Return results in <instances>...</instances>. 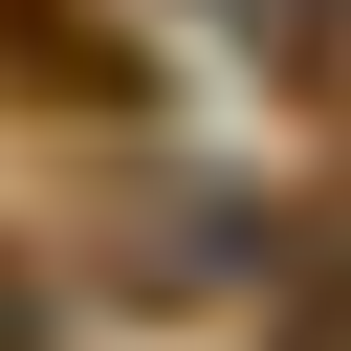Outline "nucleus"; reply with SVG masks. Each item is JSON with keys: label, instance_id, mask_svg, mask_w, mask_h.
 <instances>
[{"label": "nucleus", "instance_id": "1", "mask_svg": "<svg viewBox=\"0 0 351 351\" xmlns=\"http://www.w3.org/2000/svg\"><path fill=\"white\" fill-rule=\"evenodd\" d=\"M0 88H44V110H132V88H154V44H132V22H88V0H0Z\"/></svg>", "mask_w": 351, "mask_h": 351}, {"label": "nucleus", "instance_id": "2", "mask_svg": "<svg viewBox=\"0 0 351 351\" xmlns=\"http://www.w3.org/2000/svg\"><path fill=\"white\" fill-rule=\"evenodd\" d=\"M285 351H351V263H307V285H285Z\"/></svg>", "mask_w": 351, "mask_h": 351}, {"label": "nucleus", "instance_id": "3", "mask_svg": "<svg viewBox=\"0 0 351 351\" xmlns=\"http://www.w3.org/2000/svg\"><path fill=\"white\" fill-rule=\"evenodd\" d=\"M0 351H44V329H22V285H0Z\"/></svg>", "mask_w": 351, "mask_h": 351}]
</instances>
